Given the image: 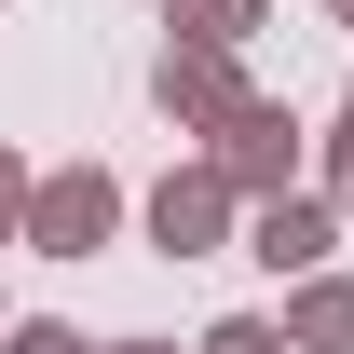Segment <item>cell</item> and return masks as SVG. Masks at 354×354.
<instances>
[{
  "label": "cell",
  "instance_id": "cell-6",
  "mask_svg": "<svg viewBox=\"0 0 354 354\" xmlns=\"http://www.w3.org/2000/svg\"><path fill=\"white\" fill-rule=\"evenodd\" d=\"M286 341L300 354H354V272H300L286 286Z\"/></svg>",
  "mask_w": 354,
  "mask_h": 354
},
{
  "label": "cell",
  "instance_id": "cell-5",
  "mask_svg": "<svg viewBox=\"0 0 354 354\" xmlns=\"http://www.w3.org/2000/svg\"><path fill=\"white\" fill-rule=\"evenodd\" d=\"M327 245H341V205H327V191H272V205H245V259L327 272Z\"/></svg>",
  "mask_w": 354,
  "mask_h": 354
},
{
  "label": "cell",
  "instance_id": "cell-15",
  "mask_svg": "<svg viewBox=\"0 0 354 354\" xmlns=\"http://www.w3.org/2000/svg\"><path fill=\"white\" fill-rule=\"evenodd\" d=\"M341 109H354V95H341Z\"/></svg>",
  "mask_w": 354,
  "mask_h": 354
},
{
  "label": "cell",
  "instance_id": "cell-7",
  "mask_svg": "<svg viewBox=\"0 0 354 354\" xmlns=\"http://www.w3.org/2000/svg\"><path fill=\"white\" fill-rule=\"evenodd\" d=\"M164 28H177V41H218V55H245V41L272 28V0H164Z\"/></svg>",
  "mask_w": 354,
  "mask_h": 354
},
{
  "label": "cell",
  "instance_id": "cell-14",
  "mask_svg": "<svg viewBox=\"0 0 354 354\" xmlns=\"http://www.w3.org/2000/svg\"><path fill=\"white\" fill-rule=\"evenodd\" d=\"M0 327H14V313H0Z\"/></svg>",
  "mask_w": 354,
  "mask_h": 354
},
{
  "label": "cell",
  "instance_id": "cell-2",
  "mask_svg": "<svg viewBox=\"0 0 354 354\" xmlns=\"http://www.w3.org/2000/svg\"><path fill=\"white\" fill-rule=\"evenodd\" d=\"M136 218H150V245H164V259H218V245H232V218H245V191H232V177L191 150V164H164V191H150Z\"/></svg>",
  "mask_w": 354,
  "mask_h": 354
},
{
  "label": "cell",
  "instance_id": "cell-4",
  "mask_svg": "<svg viewBox=\"0 0 354 354\" xmlns=\"http://www.w3.org/2000/svg\"><path fill=\"white\" fill-rule=\"evenodd\" d=\"M150 109H164L177 136H218L232 109H245V68H232L218 41H164L150 55Z\"/></svg>",
  "mask_w": 354,
  "mask_h": 354
},
{
  "label": "cell",
  "instance_id": "cell-1",
  "mask_svg": "<svg viewBox=\"0 0 354 354\" xmlns=\"http://www.w3.org/2000/svg\"><path fill=\"white\" fill-rule=\"evenodd\" d=\"M300 109H286V95H245V109H232L218 136H205V164L232 177V191H245V205H272V191H300Z\"/></svg>",
  "mask_w": 354,
  "mask_h": 354
},
{
  "label": "cell",
  "instance_id": "cell-3",
  "mask_svg": "<svg viewBox=\"0 0 354 354\" xmlns=\"http://www.w3.org/2000/svg\"><path fill=\"white\" fill-rule=\"evenodd\" d=\"M109 232H123V177H109V164H68V177L28 191V232H14V245H41V259H95Z\"/></svg>",
  "mask_w": 354,
  "mask_h": 354
},
{
  "label": "cell",
  "instance_id": "cell-9",
  "mask_svg": "<svg viewBox=\"0 0 354 354\" xmlns=\"http://www.w3.org/2000/svg\"><path fill=\"white\" fill-rule=\"evenodd\" d=\"M0 354H109V341H82V327H55V313H28V327H0Z\"/></svg>",
  "mask_w": 354,
  "mask_h": 354
},
{
  "label": "cell",
  "instance_id": "cell-11",
  "mask_svg": "<svg viewBox=\"0 0 354 354\" xmlns=\"http://www.w3.org/2000/svg\"><path fill=\"white\" fill-rule=\"evenodd\" d=\"M28 191H41V177H28V164H14V150H0V245L28 232Z\"/></svg>",
  "mask_w": 354,
  "mask_h": 354
},
{
  "label": "cell",
  "instance_id": "cell-12",
  "mask_svg": "<svg viewBox=\"0 0 354 354\" xmlns=\"http://www.w3.org/2000/svg\"><path fill=\"white\" fill-rule=\"evenodd\" d=\"M109 354H177V341H109Z\"/></svg>",
  "mask_w": 354,
  "mask_h": 354
},
{
  "label": "cell",
  "instance_id": "cell-13",
  "mask_svg": "<svg viewBox=\"0 0 354 354\" xmlns=\"http://www.w3.org/2000/svg\"><path fill=\"white\" fill-rule=\"evenodd\" d=\"M327 14H341V28H354V0H327Z\"/></svg>",
  "mask_w": 354,
  "mask_h": 354
},
{
  "label": "cell",
  "instance_id": "cell-8",
  "mask_svg": "<svg viewBox=\"0 0 354 354\" xmlns=\"http://www.w3.org/2000/svg\"><path fill=\"white\" fill-rule=\"evenodd\" d=\"M191 354H300V341H286V313H218Z\"/></svg>",
  "mask_w": 354,
  "mask_h": 354
},
{
  "label": "cell",
  "instance_id": "cell-10",
  "mask_svg": "<svg viewBox=\"0 0 354 354\" xmlns=\"http://www.w3.org/2000/svg\"><path fill=\"white\" fill-rule=\"evenodd\" d=\"M327 205H341V218H354V109H341V123H327Z\"/></svg>",
  "mask_w": 354,
  "mask_h": 354
}]
</instances>
